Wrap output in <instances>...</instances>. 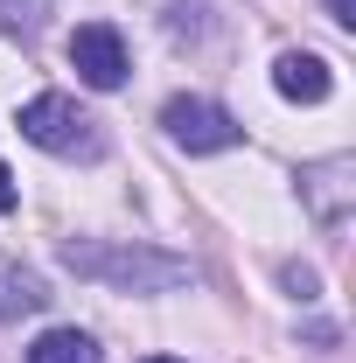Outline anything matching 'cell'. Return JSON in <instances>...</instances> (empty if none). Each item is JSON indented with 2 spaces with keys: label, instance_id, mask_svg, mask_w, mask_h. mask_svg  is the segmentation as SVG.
<instances>
[{
  "label": "cell",
  "instance_id": "cell-1",
  "mask_svg": "<svg viewBox=\"0 0 356 363\" xmlns=\"http://www.w3.org/2000/svg\"><path fill=\"white\" fill-rule=\"evenodd\" d=\"M63 266L84 272V279H105V286H126V294H168L189 279V259L140 252V245H84V238L63 245Z\"/></svg>",
  "mask_w": 356,
  "mask_h": 363
},
{
  "label": "cell",
  "instance_id": "cell-2",
  "mask_svg": "<svg viewBox=\"0 0 356 363\" xmlns=\"http://www.w3.org/2000/svg\"><path fill=\"white\" fill-rule=\"evenodd\" d=\"M21 140H35L43 154H63V161H98L105 154L98 119H91L77 98H63V91H43V98L21 105Z\"/></svg>",
  "mask_w": 356,
  "mask_h": 363
},
{
  "label": "cell",
  "instance_id": "cell-3",
  "mask_svg": "<svg viewBox=\"0 0 356 363\" xmlns=\"http://www.w3.org/2000/svg\"><path fill=\"white\" fill-rule=\"evenodd\" d=\"M161 126H168V140L189 147V154H223V147H238V119H230L223 105H210V98H168V105H161Z\"/></svg>",
  "mask_w": 356,
  "mask_h": 363
},
{
  "label": "cell",
  "instance_id": "cell-4",
  "mask_svg": "<svg viewBox=\"0 0 356 363\" xmlns=\"http://www.w3.org/2000/svg\"><path fill=\"white\" fill-rule=\"evenodd\" d=\"M70 70H77L91 91H119L126 84V43H119V28H112V21H84V28L70 35Z\"/></svg>",
  "mask_w": 356,
  "mask_h": 363
},
{
  "label": "cell",
  "instance_id": "cell-5",
  "mask_svg": "<svg viewBox=\"0 0 356 363\" xmlns=\"http://www.w3.org/2000/svg\"><path fill=\"white\" fill-rule=\"evenodd\" d=\"M350 175H356L350 154L301 168V196H308V210H314V224H321V230H343V224H350V189H356Z\"/></svg>",
  "mask_w": 356,
  "mask_h": 363
},
{
  "label": "cell",
  "instance_id": "cell-6",
  "mask_svg": "<svg viewBox=\"0 0 356 363\" xmlns=\"http://www.w3.org/2000/svg\"><path fill=\"white\" fill-rule=\"evenodd\" d=\"M272 84H279V98H294V105H321V98L335 91V77H328V63H321V56L287 49V56L272 63Z\"/></svg>",
  "mask_w": 356,
  "mask_h": 363
},
{
  "label": "cell",
  "instance_id": "cell-7",
  "mask_svg": "<svg viewBox=\"0 0 356 363\" xmlns=\"http://www.w3.org/2000/svg\"><path fill=\"white\" fill-rule=\"evenodd\" d=\"M49 308V286L28 266H0V321H21V315H43Z\"/></svg>",
  "mask_w": 356,
  "mask_h": 363
},
{
  "label": "cell",
  "instance_id": "cell-8",
  "mask_svg": "<svg viewBox=\"0 0 356 363\" xmlns=\"http://www.w3.org/2000/svg\"><path fill=\"white\" fill-rule=\"evenodd\" d=\"M28 363H98V342L84 328H49L43 342L28 350Z\"/></svg>",
  "mask_w": 356,
  "mask_h": 363
},
{
  "label": "cell",
  "instance_id": "cell-9",
  "mask_svg": "<svg viewBox=\"0 0 356 363\" xmlns=\"http://www.w3.org/2000/svg\"><path fill=\"white\" fill-rule=\"evenodd\" d=\"M287 286H294L301 301H314V272H308V266H287Z\"/></svg>",
  "mask_w": 356,
  "mask_h": 363
},
{
  "label": "cell",
  "instance_id": "cell-10",
  "mask_svg": "<svg viewBox=\"0 0 356 363\" xmlns=\"http://www.w3.org/2000/svg\"><path fill=\"white\" fill-rule=\"evenodd\" d=\"M14 203H21V189H14V175H7V161H0V217H7Z\"/></svg>",
  "mask_w": 356,
  "mask_h": 363
},
{
  "label": "cell",
  "instance_id": "cell-11",
  "mask_svg": "<svg viewBox=\"0 0 356 363\" xmlns=\"http://www.w3.org/2000/svg\"><path fill=\"white\" fill-rule=\"evenodd\" d=\"M350 7H356V0H328V21H343V28H350V21H356Z\"/></svg>",
  "mask_w": 356,
  "mask_h": 363
},
{
  "label": "cell",
  "instance_id": "cell-12",
  "mask_svg": "<svg viewBox=\"0 0 356 363\" xmlns=\"http://www.w3.org/2000/svg\"><path fill=\"white\" fill-rule=\"evenodd\" d=\"M147 363H175V357H147Z\"/></svg>",
  "mask_w": 356,
  "mask_h": 363
}]
</instances>
